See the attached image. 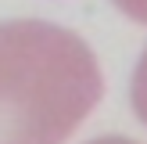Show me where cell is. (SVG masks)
I'll list each match as a JSON object with an SVG mask.
<instances>
[{"instance_id": "7a4b0ae2", "label": "cell", "mask_w": 147, "mask_h": 144, "mask_svg": "<svg viewBox=\"0 0 147 144\" xmlns=\"http://www.w3.org/2000/svg\"><path fill=\"white\" fill-rule=\"evenodd\" d=\"M129 97H133V112L147 122V50L140 54V61H136V72H133V90H129Z\"/></svg>"}, {"instance_id": "6da1fadb", "label": "cell", "mask_w": 147, "mask_h": 144, "mask_svg": "<svg viewBox=\"0 0 147 144\" xmlns=\"http://www.w3.org/2000/svg\"><path fill=\"white\" fill-rule=\"evenodd\" d=\"M104 94L79 33L40 18L0 22V144H65Z\"/></svg>"}, {"instance_id": "277c9868", "label": "cell", "mask_w": 147, "mask_h": 144, "mask_svg": "<svg viewBox=\"0 0 147 144\" xmlns=\"http://www.w3.org/2000/svg\"><path fill=\"white\" fill-rule=\"evenodd\" d=\"M90 144H136V141H126V137H97Z\"/></svg>"}, {"instance_id": "3957f363", "label": "cell", "mask_w": 147, "mask_h": 144, "mask_svg": "<svg viewBox=\"0 0 147 144\" xmlns=\"http://www.w3.org/2000/svg\"><path fill=\"white\" fill-rule=\"evenodd\" d=\"M115 7H119L126 18L140 22V25H147V0H111Z\"/></svg>"}]
</instances>
